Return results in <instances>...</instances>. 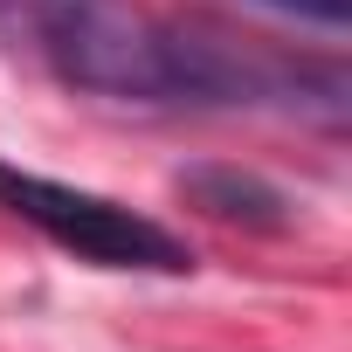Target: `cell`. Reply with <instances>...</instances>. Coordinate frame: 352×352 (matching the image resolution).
<instances>
[{
	"mask_svg": "<svg viewBox=\"0 0 352 352\" xmlns=\"http://www.w3.org/2000/svg\"><path fill=\"white\" fill-rule=\"evenodd\" d=\"M0 28L28 42L69 90L104 104H180L173 21L138 0H0Z\"/></svg>",
	"mask_w": 352,
	"mask_h": 352,
	"instance_id": "6da1fadb",
	"label": "cell"
},
{
	"mask_svg": "<svg viewBox=\"0 0 352 352\" xmlns=\"http://www.w3.org/2000/svg\"><path fill=\"white\" fill-rule=\"evenodd\" d=\"M0 208L97 270H152V276L194 270V249L173 228H159L152 214H138L111 194H90V187H63L49 173H21L8 159H0Z\"/></svg>",
	"mask_w": 352,
	"mask_h": 352,
	"instance_id": "7a4b0ae2",
	"label": "cell"
},
{
	"mask_svg": "<svg viewBox=\"0 0 352 352\" xmlns=\"http://www.w3.org/2000/svg\"><path fill=\"white\" fill-rule=\"evenodd\" d=\"M180 194L201 214L235 221V228H283L290 221L283 187H270L263 173H242V166H194V173H180Z\"/></svg>",
	"mask_w": 352,
	"mask_h": 352,
	"instance_id": "3957f363",
	"label": "cell"
},
{
	"mask_svg": "<svg viewBox=\"0 0 352 352\" xmlns=\"http://www.w3.org/2000/svg\"><path fill=\"white\" fill-rule=\"evenodd\" d=\"M263 8H276V14H297V21H311V28H345L352 21V0H263Z\"/></svg>",
	"mask_w": 352,
	"mask_h": 352,
	"instance_id": "277c9868",
	"label": "cell"
}]
</instances>
